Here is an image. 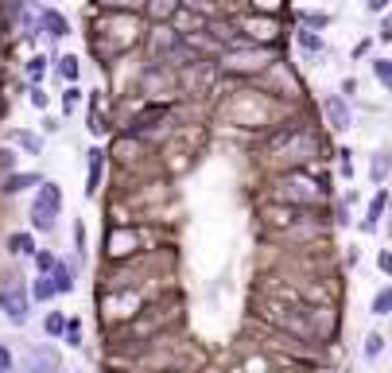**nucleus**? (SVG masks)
Here are the masks:
<instances>
[{
	"instance_id": "f257e3e1",
	"label": "nucleus",
	"mask_w": 392,
	"mask_h": 373,
	"mask_svg": "<svg viewBox=\"0 0 392 373\" xmlns=\"http://www.w3.org/2000/svg\"><path fill=\"white\" fill-rule=\"evenodd\" d=\"M272 67H276V51L264 47V43L241 39V43H234V47L217 51V70L229 78H257Z\"/></svg>"
},
{
	"instance_id": "f03ea898",
	"label": "nucleus",
	"mask_w": 392,
	"mask_h": 373,
	"mask_svg": "<svg viewBox=\"0 0 392 373\" xmlns=\"http://www.w3.org/2000/svg\"><path fill=\"white\" fill-rule=\"evenodd\" d=\"M32 288H24V280L20 276H8V280L0 284V311H4V319H8L12 327H27V319H32Z\"/></svg>"
},
{
	"instance_id": "7ed1b4c3",
	"label": "nucleus",
	"mask_w": 392,
	"mask_h": 373,
	"mask_svg": "<svg viewBox=\"0 0 392 373\" xmlns=\"http://www.w3.org/2000/svg\"><path fill=\"white\" fill-rule=\"evenodd\" d=\"M20 369L24 373H62V358L55 346H32V350H24Z\"/></svg>"
},
{
	"instance_id": "20e7f679",
	"label": "nucleus",
	"mask_w": 392,
	"mask_h": 373,
	"mask_svg": "<svg viewBox=\"0 0 392 373\" xmlns=\"http://www.w3.org/2000/svg\"><path fill=\"white\" fill-rule=\"evenodd\" d=\"M323 113H326V121H330V129H338V133L353 129L350 98H342V93H326V98H323Z\"/></svg>"
},
{
	"instance_id": "39448f33",
	"label": "nucleus",
	"mask_w": 392,
	"mask_h": 373,
	"mask_svg": "<svg viewBox=\"0 0 392 373\" xmlns=\"http://www.w3.org/2000/svg\"><path fill=\"white\" fill-rule=\"evenodd\" d=\"M86 199H97V191H101V175H105V148H97L93 144L90 152H86Z\"/></svg>"
},
{
	"instance_id": "423d86ee",
	"label": "nucleus",
	"mask_w": 392,
	"mask_h": 373,
	"mask_svg": "<svg viewBox=\"0 0 392 373\" xmlns=\"http://www.w3.org/2000/svg\"><path fill=\"white\" fill-rule=\"evenodd\" d=\"M43 175L39 171H12V175H4V183H0V195H8V199H16V195H24V191H32V187H43Z\"/></svg>"
},
{
	"instance_id": "0eeeda50",
	"label": "nucleus",
	"mask_w": 392,
	"mask_h": 373,
	"mask_svg": "<svg viewBox=\"0 0 392 373\" xmlns=\"http://www.w3.org/2000/svg\"><path fill=\"white\" fill-rule=\"evenodd\" d=\"M183 4H187V0H148V4H144V16L151 20V27L175 24V16L183 12Z\"/></svg>"
},
{
	"instance_id": "6e6552de",
	"label": "nucleus",
	"mask_w": 392,
	"mask_h": 373,
	"mask_svg": "<svg viewBox=\"0 0 392 373\" xmlns=\"http://www.w3.org/2000/svg\"><path fill=\"white\" fill-rule=\"evenodd\" d=\"M39 32L47 35V39L59 43V39H67V35H70V20L62 16L59 8H39Z\"/></svg>"
},
{
	"instance_id": "1a4fd4ad",
	"label": "nucleus",
	"mask_w": 392,
	"mask_h": 373,
	"mask_svg": "<svg viewBox=\"0 0 392 373\" xmlns=\"http://www.w3.org/2000/svg\"><path fill=\"white\" fill-rule=\"evenodd\" d=\"M384 210H388V187H381V191H377L373 199H369L365 218H361V225H358V230H361V233H377V225H381Z\"/></svg>"
},
{
	"instance_id": "9d476101",
	"label": "nucleus",
	"mask_w": 392,
	"mask_h": 373,
	"mask_svg": "<svg viewBox=\"0 0 392 373\" xmlns=\"http://www.w3.org/2000/svg\"><path fill=\"white\" fill-rule=\"evenodd\" d=\"M97 12H109V16H144V4L148 0H93Z\"/></svg>"
},
{
	"instance_id": "9b49d317",
	"label": "nucleus",
	"mask_w": 392,
	"mask_h": 373,
	"mask_svg": "<svg viewBox=\"0 0 392 373\" xmlns=\"http://www.w3.org/2000/svg\"><path fill=\"white\" fill-rule=\"evenodd\" d=\"M8 253H12V257H35V253H39V245H35V230L8 233Z\"/></svg>"
},
{
	"instance_id": "f8f14e48",
	"label": "nucleus",
	"mask_w": 392,
	"mask_h": 373,
	"mask_svg": "<svg viewBox=\"0 0 392 373\" xmlns=\"http://www.w3.org/2000/svg\"><path fill=\"white\" fill-rule=\"evenodd\" d=\"M50 280H55V292H59V296H70V292L78 288V268L70 265V261H59L55 273H50Z\"/></svg>"
},
{
	"instance_id": "ddd939ff",
	"label": "nucleus",
	"mask_w": 392,
	"mask_h": 373,
	"mask_svg": "<svg viewBox=\"0 0 392 373\" xmlns=\"http://www.w3.org/2000/svg\"><path fill=\"white\" fill-rule=\"evenodd\" d=\"M35 207H47V210H55V214H62V187L55 179H47L35 191Z\"/></svg>"
},
{
	"instance_id": "4468645a",
	"label": "nucleus",
	"mask_w": 392,
	"mask_h": 373,
	"mask_svg": "<svg viewBox=\"0 0 392 373\" xmlns=\"http://www.w3.org/2000/svg\"><path fill=\"white\" fill-rule=\"evenodd\" d=\"M55 74L67 86H78V74H82V58L78 55H55Z\"/></svg>"
},
{
	"instance_id": "2eb2a0df",
	"label": "nucleus",
	"mask_w": 392,
	"mask_h": 373,
	"mask_svg": "<svg viewBox=\"0 0 392 373\" xmlns=\"http://www.w3.org/2000/svg\"><path fill=\"white\" fill-rule=\"evenodd\" d=\"M388 175H392V156L388 152H377V156L369 159V183L381 191L384 183H388Z\"/></svg>"
},
{
	"instance_id": "dca6fc26",
	"label": "nucleus",
	"mask_w": 392,
	"mask_h": 373,
	"mask_svg": "<svg viewBox=\"0 0 392 373\" xmlns=\"http://www.w3.org/2000/svg\"><path fill=\"white\" fill-rule=\"evenodd\" d=\"M27 218H32V230L35 233H55V225H59V214H55V210L35 207V202H32V210H27Z\"/></svg>"
},
{
	"instance_id": "f3484780",
	"label": "nucleus",
	"mask_w": 392,
	"mask_h": 373,
	"mask_svg": "<svg viewBox=\"0 0 392 373\" xmlns=\"http://www.w3.org/2000/svg\"><path fill=\"white\" fill-rule=\"evenodd\" d=\"M8 140L16 144V148H24L27 156H43V136H39V133H27V129H12Z\"/></svg>"
},
{
	"instance_id": "a211bd4d",
	"label": "nucleus",
	"mask_w": 392,
	"mask_h": 373,
	"mask_svg": "<svg viewBox=\"0 0 392 373\" xmlns=\"http://www.w3.org/2000/svg\"><path fill=\"white\" fill-rule=\"evenodd\" d=\"M369 311H373L377 319L392 315V280H388V284H381V288H377V296H373V303H369Z\"/></svg>"
},
{
	"instance_id": "6ab92c4d",
	"label": "nucleus",
	"mask_w": 392,
	"mask_h": 373,
	"mask_svg": "<svg viewBox=\"0 0 392 373\" xmlns=\"http://www.w3.org/2000/svg\"><path fill=\"white\" fill-rule=\"evenodd\" d=\"M47 70H50V58H47V55H32V58L24 63V74H27V82H32V86H39Z\"/></svg>"
},
{
	"instance_id": "aec40b11",
	"label": "nucleus",
	"mask_w": 392,
	"mask_h": 373,
	"mask_svg": "<svg viewBox=\"0 0 392 373\" xmlns=\"http://www.w3.org/2000/svg\"><path fill=\"white\" fill-rule=\"evenodd\" d=\"M59 253H55V249H39V253H35L32 257V265H35V276H50L55 273V265H59Z\"/></svg>"
},
{
	"instance_id": "412c9836",
	"label": "nucleus",
	"mask_w": 392,
	"mask_h": 373,
	"mask_svg": "<svg viewBox=\"0 0 392 373\" xmlns=\"http://www.w3.org/2000/svg\"><path fill=\"white\" fill-rule=\"evenodd\" d=\"M295 39H299V47L307 51V55H323V35L318 32H311V27H295Z\"/></svg>"
},
{
	"instance_id": "4be33fe9",
	"label": "nucleus",
	"mask_w": 392,
	"mask_h": 373,
	"mask_svg": "<svg viewBox=\"0 0 392 373\" xmlns=\"http://www.w3.org/2000/svg\"><path fill=\"white\" fill-rule=\"evenodd\" d=\"M55 296H59V292H55V280H50V276H35L32 280V299L35 303H50Z\"/></svg>"
},
{
	"instance_id": "5701e85b",
	"label": "nucleus",
	"mask_w": 392,
	"mask_h": 373,
	"mask_svg": "<svg viewBox=\"0 0 392 373\" xmlns=\"http://www.w3.org/2000/svg\"><path fill=\"white\" fill-rule=\"evenodd\" d=\"M67 327H70V319L62 315V311H50V315L43 319V331H47V339H67Z\"/></svg>"
},
{
	"instance_id": "b1692460",
	"label": "nucleus",
	"mask_w": 392,
	"mask_h": 373,
	"mask_svg": "<svg viewBox=\"0 0 392 373\" xmlns=\"http://www.w3.org/2000/svg\"><path fill=\"white\" fill-rule=\"evenodd\" d=\"M369 70H373V78H377V82H381L384 90L392 93V58H381V55H377L373 63H369Z\"/></svg>"
},
{
	"instance_id": "393cba45",
	"label": "nucleus",
	"mask_w": 392,
	"mask_h": 373,
	"mask_svg": "<svg viewBox=\"0 0 392 373\" xmlns=\"http://www.w3.org/2000/svg\"><path fill=\"white\" fill-rule=\"evenodd\" d=\"M384 342H388V339H384L381 331H369V334H365V346H361V354H365V362H377V358L384 354Z\"/></svg>"
},
{
	"instance_id": "a878e982",
	"label": "nucleus",
	"mask_w": 392,
	"mask_h": 373,
	"mask_svg": "<svg viewBox=\"0 0 392 373\" xmlns=\"http://www.w3.org/2000/svg\"><path fill=\"white\" fill-rule=\"evenodd\" d=\"M330 12H299V27H311V32H318V27H330Z\"/></svg>"
},
{
	"instance_id": "bb28decb",
	"label": "nucleus",
	"mask_w": 392,
	"mask_h": 373,
	"mask_svg": "<svg viewBox=\"0 0 392 373\" xmlns=\"http://www.w3.org/2000/svg\"><path fill=\"white\" fill-rule=\"evenodd\" d=\"M82 105V86H67V90H62V113H74V109Z\"/></svg>"
},
{
	"instance_id": "cd10ccee",
	"label": "nucleus",
	"mask_w": 392,
	"mask_h": 373,
	"mask_svg": "<svg viewBox=\"0 0 392 373\" xmlns=\"http://www.w3.org/2000/svg\"><path fill=\"white\" fill-rule=\"evenodd\" d=\"M338 175L353 179V148H338Z\"/></svg>"
},
{
	"instance_id": "c85d7f7f",
	"label": "nucleus",
	"mask_w": 392,
	"mask_h": 373,
	"mask_svg": "<svg viewBox=\"0 0 392 373\" xmlns=\"http://www.w3.org/2000/svg\"><path fill=\"white\" fill-rule=\"evenodd\" d=\"M27 101H32V109H39V113H47V105H50V98H47L43 86H32V90H27Z\"/></svg>"
},
{
	"instance_id": "c756f323",
	"label": "nucleus",
	"mask_w": 392,
	"mask_h": 373,
	"mask_svg": "<svg viewBox=\"0 0 392 373\" xmlns=\"http://www.w3.org/2000/svg\"><path fill=\"white\" fill-rule=\"evenodd\" d=\"M67 346H82V319H70V327H67Z\"/></svg>"
},
{
	"instance_id": "7c9ffc66",
	"label": "nucleus",
	"mask_w": 392,
	"mask_h": 373,
	"mask_svg": "<svg viewBox=\"0 0 392 373\" xmlns=\"http://www.w3.org/2000/svg\"><path fill=\"white\" fill-rule=\"evenodd\" d=\"M377 273H384L392 280V249H381V253H377Z\"/></svg>"
},
{
	"instance_id": "2f4dec72",
	"label": "nucleus",
	"mask_w": 392,
	"mask_h": 373,
	"mask_svg": "<svg viewBox=\"0 0 392 373\" xmlns=\"http://www.w3.org/2000/svg\"><path fill=\"white\" fill-rule=\"evenodd\" d=\"M16 369V358H12L8 342H0V373H12Z\"/></svg>"
},
{
	"instance_id": "473e14b6",
	"label": "nucleus",
	"mask_w": 392,
	"mask_h": 373,
	"mask_svg": "<svg viewBox=\"0 0 392 373\" xmlns=\"http://www.w3.org/2000/svg\"><path fill=\"white\" fill-rule=\"evenodd\" d=\"M334 222H338V225H350V202H346V199L334 202Z\"/></svg>"
},
{
	"instance_id": "72a5a7b5",
	"label": "nucleus",
	"mask_w": 392,
	"mask_h": 373,
	"mask_svg": "<svg viewBox=\"0 0 392 373\" xmlns=\"http://www.w3.org/2000/svg\"><path fill=\"white\" fill-rule=\"evenodd\" d=\"M0 171H4V175L16 171V152H12V148H0Z\"/></svg>"
},
{
	"instance_id": "f704fd0d",
	"label": "nucleus",
	"mask_w": 392,
	"mask_h": 373,
	"mask_svg": "<svg viewBox=\"0 0 392 373\" xmlns=\"http://www.w3.org/2000/svg\"><path fill=\"white\" fill-rule=\"evenodd\" d=\"M74 245H78V257H86V225L74 222Z\"/></svg>"
},
{
	"instance_id": "c9c22d12",
	"label": "nucleus",
	"mask_w": 392,
	"mask_h": 373,
	"mask_svg": "<svg viewBox=\"0 0 392 373\" xmlns=\"http://www.w3.org/2000/svg\"><path fill=\"white\" fill-rule=\"evenodd\" d=\"M365 8H369V12H388L392 0H365Z\"/></svg>"
},
{
	"instance_id": "e433bc0d",
	"label": "nucleus",
	"mask_w": 392,
	"mask_h": 373,
	"mask_svg": "<svg viewBox=\"0 0 392 373\" xmlns=\"http://www.w3.org/2000/svg\"><path fill=\"white\" fill-rule=\"evenodd\" d=\"M358 93V78H342V98H353Z\"/></svg>"
},
{
	"instance_id": "4c0bfd02",
	"label": "nucleus",
	"mask_w": 392,
	"mask_h": 373,
	"mask_svg": "<svg viewBox=\"0 0 392 373\" xmlns=\"http://www.w3.org/2000/svg\"><path fill=\"white\" fill-rule=\"evenodd\" d=\"M62 124H59V117H43V133H59Z\"/></svg>"
},
{
	"instance_id": "58836bf2",
	"label": "nucleus",
	"mask_w": 392,
	"mask_h": 373,
	"mask_svg": "<svg viewBox=\"0 0 392 373\" xmlns=\"http://www.w3.org/2000/svg\"><path fill=\"white\" fill-rule=\"evenodd\" d=\"M369 47H373V43H369V39H361L358 47H353V58H365V55H369Z\"/></svg>"
},
{
	"instance_id": "ea45409f",
	"label": "nucleus",
	"mask_w": 392,
	"mask_h": 373,
	"mask_svg": "<svg viewBox=\"0 0 392 373\" xmlns=\"http://www.w3.org/2000/svg\"><path fill=\"white\" fill-rule=\"evenodd\" d=\"M381 39H392V20H384V27H381Z\"/></svg>"
},
{
	"instance_id": "a19ab883",
	"label": "nucleus",
	"mask_w": 392,
	"mask_h": 373,
	"mask_svg": "<svg viewBox=\"0 0 392 373\" xmlns=\"http://www.w3.org/2000/svg\"><path fill=\"white\" fill-rule=\"evenodd\" d=\"M62 373H78V369H62Z\"/></svg>"
}]
</instances>
